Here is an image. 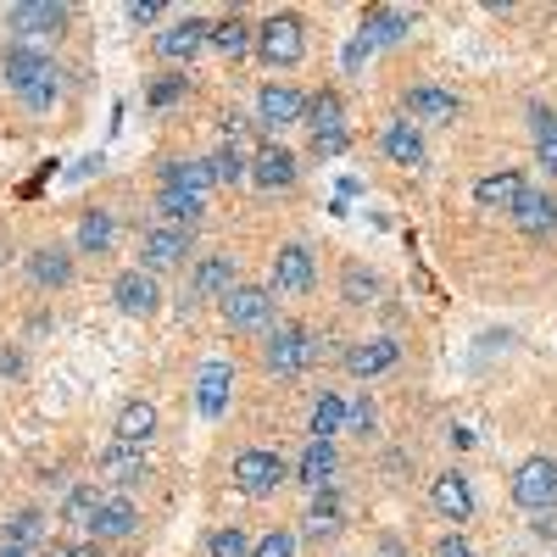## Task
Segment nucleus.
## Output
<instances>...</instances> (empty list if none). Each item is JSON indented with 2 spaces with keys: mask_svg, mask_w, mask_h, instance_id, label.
I'll return each instance as SVG.
<instances>
[{
  "mask_svg": "<svg viewBox=\"0 0 557 557\" xmlns=\"http://www.w3.org/2000/svg\"><path fill=\"white\" fill-rule=\"evenodd\" d=\"M0 73H7L12 96H17L28 112H51L57 96H62V67H57V57H45L39 45H7Z\"/></svg>",
  "mask_w": 557,
  "mask_h": 557,
  "instance_id": "obj_1",
  "label": "nucleus"
},
{
  "mask_svg": "<svg viewBox=\"0 0 557 557\" xmlns=\"http://www.w3.org/2000/svg\"><path fill=\"white\" fill-rule=\"evenodd\" d=\"M318 357H323V341L312 330H296V323H278V330L268 335V346H262L268 374H278V380H296L301 368H312Z\"/></svg>",
  "mask_w": 557,
  "mask_h": 557,
  "instance_id": "obj_2",
  "label": "nucleus"
},
{
  "mask_svg": "<svg viewBox=\"0 0 557 557\" xmlns=\"http://www.w3.org/2000/svg\"><path fill=\"white\" fill-rule=\"evenodd\" d=\"M513 502L524 507V513L546 519L557 507V457H524L513 469Z\"/></svg>",
  "mask_w": 557,
  "mask_h": 557,
  "instance_id": "obj_3",
  "label": "nucleus"
},
{
  "mask_svg": "<svg viewBox=\"0 0 557 557\" xmlns=\"http://www.w3.org/2000/svg\"><path fill=\"white\" fill-rule=\"evenodd\" d=\"M251 51H257L268 67H296V62L307 57V28H301V17H290V12L268 17V23L257 28V45H251Z\"/></svg>",
  "mask_w": 557,
  "mask_h": 557,
  "instance_id": "obj_4",
  "label": "nucleus"
},
{
  "mask_svg": "<svg viewBox=\"0 0 557 557\" xmlns=\"http://www.w3.org/2000/svg\"><path fill=\"white\" fill-rule=\"evenodd\" d=\"M151 45H157V57H162V62L190 67L201 51H212V23H207V17H178V23H168Z\"/></svg>",
  "mask_w": 557,
  "mask_h": 557,
  "instance_id": "obj_5",
  "label": "nucleus"
},
{
  "mask_svg": "<svg viewBox=\"0 0 557 557\" xmlns=\"http://www.w3.org/2000/svg\"><path fill=\"white\" fill-rule=\"evenodd\" d=\"M7 28L17 34V45L57 39L67 28V7H57V0H17V7L7 12Z\"/></svg>",
  "mask_w": 557,
  "mask_h": 557,
  "instance_id": "obj_6",
  "label": "nucleus"
},
{
  "mask_svg": "<svg viewBox=\"0 0 557 557\" xmlns=\"http://www.w3.org/2000/svg\"><path fill=\"white\" fill-rule=\"evenodd\" d=\"M285 457H278V451H262V446H251V451H240L235 457V485L246 491V496H273L278 485H285Z\"/></svg>",
  "mask_w": 557,
  "mask_h": 557,
  "instance_id": "obj_7",
  "label": "nucleus"
},
{
  "mask_svg": "<svg viewBox=\"0 0 557 557\" xmlns=\"http://www.w3.org/2000/svg\"><path fill=\"white\" fill-rule=\"evenodd\" d=\"M307 117V96L296 84H262L257 89V128H290V123H301Z\"/></svg>",
  "mask_w": 557,
  "mask_h": 557,
  "instance_id": "obj_8",
  "label": "nucleus"
},
{
  "mask_svg": "<svg viewBox=\"0 0 557 557\" xmlns=\"http://www.w3.org/2000/svg\"><path fill=\"white\" fill-rule=\"evenodd\" d=\"M312 278H318V268H312V251L307 246H278L273 251V296H307L312 290Z\"/></svg>",
  "mask_w": 557,
  "mask_h": 557,
  "instance_id": "obj_9",
  "label": "nucleus"
},
{
  "mask_svg": "<svg viewBox=\"0 0 557 557\" xmlns=\"http://www.w3.org/2000/svg\"><path fill=\"white\" fill-rule=\"evenodd\" d=\"M401 107H407L412 123H424V128H446V123H457V112H462V101L451 96V89H441V84H418V89H407Z\"/></svg>",
  "mask_w": 557,
  "mask_h": 557,
  "instance_id": "obj_10",
  "label": "nucleus"
},
{
  "mask_svg": "<svg viewBox=\"0 0 557 557\" xmlns=\"http://www.w3.org/2000/svg\"><path fill=\"white\" fill-rule=\"evenodd\" d=\"M235 285H240L235 257H201L196 273H190V290H184V307H196V301H223Z\"/></svg>",
  "mask_w": 557,
  "mask_h": 557,
  "instance_id": "obj_11",
  "label": "nucleus"
},
{
  "mask_svg": "<svg viewBox=\"0 0 557 557\" xmlns=\"http://www.w3.org/2000/svg\"><path fill=\"white\" fill-rule=\"evenodd\" d=\"M223 318L235 330H268L273 323V290L268 285H235L223 296Z\"/></svg>",
  "mask_w": 557,
  "mask_h": 557,
  "instance_id": "obj_12",
  "label": "nucleus"
},
{
  "mask_svg": "<svg viewBox=\"0 0 557 557\" xmlns=\"http://www.w3.org/2000/svg\"><path fill=\"white\" fill-rule=\"evenodd\" d=\"M112 301H117L123 318H151L157 301H162L157 273H146V268H123V273H117V285H112Z\"/></svg>",
  "mask_w": 557,
  "mask_h": 557,
  "instance_id": "obj_13",
  "label": "nucleus"
},
{
  "mask_svg": "<svg viewBox=\"0 0 557 557\" xmlns=\"http://www.w3.org/2000/svg\"><path fill=\"white\" fill-rule=\"evenodd\" d=\"M430 502H435V513L451 519V524H469L474 519V485H469V474H457V469H446V474L430 480Z\"/></svg>",
  "mask_w": 557,
  "mask_h": 557,
  "instance_id": "obj_14",
  "label": "nucleus"
},
{
  "mask_svg": "<svg viewBox=\"0 0 557 557\" xmlns=\"http://www.w3.org/2000/svg\"><path fill=\"white\" fill-rule=\"evenodd\" d=\"M396 362H401V346H396L391 335H374V341L346 346V374H357V380H380V374H391Z\"/></svg>",
  "mask_w": 557,
  "mask_h": 557,
  "instance_id": "obj_15",
  "label": "nucleus"
},
{
  "mask_svg": "<svg viewBox=\"0 0 557 557\" xmlns=\"http://www.w3.org/2000/svg\"><path fill=\"white\" fill-rule=\"evenodd\" d=\"M146 451L139 446H123V441H112L107 451H101V480L107 485H117V491H134V485H146Z\"/></svg>",
  "mask_w": 557,
  "mask_h": 557,
  "instance_id": "obj_16",
  "label": "nucleus"
},
{
  "mask_svg": "<svg viewBox=\"0 0 557 557\" xmlns=\"http://www.w3.org/2000/svg\"><path fill=\"white\" fill-rule=\"evenodd\" d=\"M184 257H190V235H184V228H151L146 246H139V268L146 273H168Z\"/></svg>",
  "mask_w": 557,
  "mask_h": 557,
  "instance_id": "obj_17",
  "label": "nucleus"
},
{
  "mask_svg": "<svg viewBox=\"0 0 557 557\" xmlns=\"http://www.w3.org/2000/svg\"><path fill=\"white\" fill-rule=\"evenodd\" d=\"M251 184L257 190H290L296 184V151H285V146L268 139V146L251 157Z\"/></svg>",
  "mask_w": 557,
  "mask_h": 557,
  "instance_id": "obj_18",
  "label": "nucleus"
},
{
  "mask_svg": "<svg viewBox=\"0 0 557 557\" xmlns=\"http://www.w3.org/2000/svg\"><path fill=\"white\" fill-rule=\"evenodd\" d=\"M519 196H524L519 168H496V173H485V178L474 184V201H480L485 212H513V207H519Z\"/></svg>",
  "mask_w": 557,
  "mask_h": 557,
  "instance_id": "obj_19",
  "label": "nucleus"
},
{
  "mask_svg": "<svg viewBox=\"0 0 557 557\" xmlns=\"http://www.w3.org/2000/svg\"><path fill=\"white\" fill-rule=\"evenodd\" d=\"M335 469H341L335 441H307V451H301V462H296V480H301L307 491H330V485H335Z\"/></svg>",
  "mask_w": 557,
  "mask_h": 557,
  "instance_id": "obj_20",
  "label": "nucleus"
},
{
  "mask_svg": "<svg viewBox=\"0 0 557 557\" xmlns=\"http://www.w3.org/2000/svg\"><path fill=\"white\" fill-rule=\"evenodd\" d=\"M507 218H513L530 240H541V235H552V228H557V196H546V190H524L519 207L507 212Z\"/></svg>",
  "mask_w": 557,
  "mask_h": 557,
  "instance_id": "obj_21",
  "label": "nucleus"
},
{
  "mask_svg": "<svg viewBox=\"0 0 557 557\" xmlns=\"http://www.w3.org/2000/svg\"><path fill=\"white\" fill-rule=\"evenodd\" d=\"M157 435V407L151 401H123V412H117V424H112V441H123V446H139L146 451V441Z\"/></svg>",
  "mask_w": 557,
  "mask_h": 557,
  "instance_id": "obj_22",
  "label": "nucleus"
},
{
  "mask_svg": "<svg viewBox=\"0 0 557 557\" xmlns=\"http://www.w3.org/2000/svg\"><path fill=\"white\" fill-rule=\"evenodd\" d=\"M228 391H235V368H228V362H207L196 374V407L207 418H218L228 407Z\"/></svg>",
  "mask_w": 557,
  "mask_h": 557,
  "instance_id": "obj_23",
  "label": "nucleus"
},
{
  "mask_svg": "<svg viewBox=\"0 0 557 557\" xmlns=\"http://www.w3.org/2000/svg\"><path fill=\"white\" fill-rule=\"evenodd\" d=\"M28 278L45 290H62V285H73V257L62 246H39V251H28Z\"/></svg>",
  "mask_w": 557,
  "mask_h": 557,
  "instance_id": "obj_24",
  "label": "nucleus"
},
{
  "mask_svg": "<svg viewBox=\"0 0 557 557\" xmlns=\"http://www.w3.org/2000/svg\"><path fill=\"white\" fill-rule=\"evenodd\" d=\"M380 151H385L396 168H418V162H424V134H418V123H385Z\"/></svg>",
  "mask_w": 557,
  "mask_h": 557,
  "instance_id": "obj_25",
  "label": "nucleus"
},
{
  "mask_svg": "<svg viewBox=\"0 0 557 557\" xmlns=\"http://www.w3.org/2000/svg\"><path fill=\"white\" fill-rule=\"evenodd\" d=\"M134 530H139L134 502H128V496H107L101 513H96V530H89V535H96V541H128Z\"/></svg>",
  "mask_w": 557,
  "mask_h": 557,
  "instance_id": "obj_26",
  "label": "nucleus"
},
{
  "mask_svg": "<svg viewBox=\"0 0 557 557\" xmlns=\"http://www.w3.org/2000/svg\"><path fill=\"white\" fill-rule=\"evenodd\" d=\"M212 184H218V178H212V162H207V157H201V162H184V157H178V162H162V190H190V196L207 201Z\"/></svg>",
  "mask_w": 557,
  "mask_h": 557,
  "instance_id": "obj_27",
  "label": "nucleus"
},
{
  "mask_svg": "<svg viewBox=\"0 0 557 557\" xmlns=\"http://www.w3.org/2000/svg\"><path fill=\"white\" fill-rule=\"evenodd\" d=\"M407 34H412V17L396 12V7H374V12L362 17V39L374 45V51H380V45H401Z\"/></svg>",
  "mask_w": 557,
  "mask_h": 557,
  "instance_id": "obj_28",
  "label": "nucleus"
},
{
  "mask_svg": "<svg viewBox=\"0 0 557 557\" xmlns=\"http://www.w3.org/2000/svg\"><path fill=\"white\" fill-rule=\"evenodd\" d=\"M157 212H162L173 228H184V235H196V223H201L207 201L190 196V190H157Z\"/></svg>",
  "mask_w": 557,
  "mask_h": 557,
  "instance_id": "obj_29",
  "label": "nucleus"
},
{
  "mask_svg": "<svg viewBox=\"0 0 557 557\" xmlns=\"http://www.w3.org/2000/svg\"><path fill=\"white\" fill-rule=\"evenodd\" d=\"M251 45H257V28H251L246 17H223V23H212V51H218V57L240 62Z\"/></svg>",
  "mask_w": 557,
  "mask_h": 557,
  "instance_id": "obj_30",
  "label": "nucleus"
},
{
  "mask_svg": "<svg viewBox=\"0 0 557 557\" xmlns=\"http://www.w3.org/2000/svg\"><path fill=\"white\" fill-rule=\"evenodd\" d=\"M112 240H117V218L112 212H84L78 218V251L84 257H101V251H112Z\"/></svg>",
  "mask_w": 557,
  "mask_h": 557,
  "instance_id": "obj_31",
  "label": "nucleus"
},
{
  "mask_svg": "<svg viewBox=\"0 0 557 557\" xmlns=\"http://www.w3.org/2000/svg\"><path fill=\"white\" fill-rule=\"evenodd\" d=\"M307 435H312V441H335V435H346V401H341L335 391H323V396L312 401V424H307Z\"/></svg>",
  "mask_w": 557,
  "mask_h": 557,
  "instance_id": "obj_32",
  "label": "nucleus"
},
{
  "mask_svg": "<svg viewBox=\"0 0 557 557\" xmlns=\"http://www.w3.org/2000/svg\"><path fill=\"white\" fill-rule=\"evenodd\" d=\"M301 123L312 128V139H318V134H346V107H341L335 89H323V96H312Z\"/></svg>",
  "mask_w": 557,
  "mask_h": 557,
  "instance_id": "obj_33",
  "label": "nucleus"
},
{
  "mask_svg": "<svg viewBox=\"0 0 557 557\" xmlns=\"http://www.w3.org/2000/svg\"><path fill=\"white\" fill-rule=\"evenodd\" d=\"M101 485H73L67 496H62V519L67 524H78V530H96V513H101Z\"/></svg>",
  "mask_w": 557,
  "mask_h": 557,
  "instance_id": "obj_34",
  "label": "nucleus"
},
{
  "mask_svg": "<svg viewBox=\"0 0 557 557\" xmlns=\"http://www.w3.org/2000/svg\"><path fill=\"white\" fill-rule=\"evenodd\" d=\"M374 296H380V278L368 273V268H357V262H351V268L341 273V301H351V307H368Z\"/></svg>",
  "mask_w": 557,
  "mask_h": 557,
  "instance_id": "obj_35",
  "label": "nucleus"
},
{
  "mask_svg": "<svg viewBox=\"0 0 557 557\" xmlns=\"http://www.w3.org/2000/svg\"><path fill=\"white\" fill-rule=\"evenodd\" d=\"M335 530H341V502H335V496H323V502H312V513L301 519V535L323 541V535H335Z\"/></svg>",
  "mask_w": 557,
  "mask_h": 557,
  "instance_id": "obj_36",
  "label": "nucleus"
},
{
  "mask_svg": "<svg viewBox=\"0 0 557 557\" xmlns=\"http://www.w3.org/2000/svg\"><path fill=\"white\" fill-rule=\"evenodd\" d=\"M207 162H212V178H218V184H246V178H251V162L240 157V146H223V151H212Z\"/></svg>",
  "mask_w": 557,
  "mask_h": 557,
  "instance_id": "obj_37",
  "label": "nucleus"
},
{
  "mask_svg": "<svg viewBox=\"0 0 557 557\" xmlns=\"http://www.w3.org/2000/svg\"><path fill=\"white\" fill-rule=\"evenodd\" d=\"M7 541L12 546H34V541H45V513H34V507H23V513L7 524Z\"/></svg>",
  "mask_w": 557,
  "mask_h": 557,
  "instance_id": "obj_38",
  "label": "nucleus"
},
{
  "mask_svg": "<svg viewBox=\"0 0 557 557\" xmlns=\"http://www.w3.org/2000/svg\"><path fill=\"white\" fill-rule=\"evenodd\" d=\"M207 557H251V541H246V530H240V524L218 530V535L207 541Z\"/></svg>",
  "mask_w": 557,
  "mask_h": 557,
  "instance_id": "obj_39",
  "label": "nucleus"
},
{
  "mask_svg": "<svg viewBox=\"0 0 557 557\" xmlns=\"http://www.w3.org/2000/svg\"><path fill=\"white\" fill-rule=\"evenodd\" d=\"M184 96H190V78H184V73H168V78H157L151 84V107H173V101H184Z\"/></svg>",
  "mask_w": 557,
  "mask_h": 557,
  "instance_id": "obj_40",
  "label": "nucleus"
},
{
  "mask_svg": "<svg viewBox=\"0 0 557 557\" xmlns=\"http://www.w3.org/2000/svg\"><path fill=\"white\" fill-rule=\"evenodd\" d=\"M251 557H296V530H268L251 546Z\"/></svg>",
  "mask_w": 557,
  "mask_h": 557,
  "instance_id": "obj_41",
  "label": "nucleus"
},
{
  "mask_svg": "<svg viewBox=\"0 0 557 557\" xmlns=\"http://www.w3.org/2000/svg\"><path fill=\"white\" fill-rule=\"evenodd\" d=\"M374 418H380V412H374V401L357 396V401L346 407V430H351V435H374Z\"/></svg>",
  "mask_w": 557,
  "mask_h": 557,
  "instance_id": "obj_42",
  "label": "nucleus"
},
{
  "mask_svg": "<svg viewBox=\"0 0 557 557\" xmlns=\"http://www.w3.org/2000/svg\"><path fill=\"white\" fill-rule=\"evenodd\" d=\"M257 128V117H246V112H223V134H228V146H240V139Z\"/></svg>",
  "mask_w": 557,
  "mask_h": 557,
  "instance_id": "obj_43",
  "label": "nucleus"
},
{
  "mask_svg": "<svg viewBox=\"0 0 557 557\" xmlns=\"http://www.w3.org/2000/svg\"><path fill=\"white\" fill-rule=\"evenodd\" d=\"M435 557H480V552L462 541V535H441V541H435Z\"/></svg>",
  "mask_w": 557,
  "mask_h": 557,
  "instance_id": "obj_44",
  "label": "nucleus"
},
{
  "mask_svg": "<svg viewBox=\"0 0 557 557\" xmlns=\"http://www.w3.org/2000/svg\"><path fill=\"white\" fill-rule=\"evenodd\" d=\"M128 17L134 23H157L162 17V0H128Z\"/></svg>",
  "mask_w": 557,
  "mask_h": 557,
  "instance_id": "obj_45",
  "label": "nucleus"
},
{
  "mask_svg": "<svg viewBox=\"0 0 557 557\" xmlns=\"http://www.w3.org/2000/svg\"><path fill=\"white\" fill-rule=\"evenodd\" d=\"M535 162H541L546 173H557V134H546V139H535Z\"/></svg>",
  "mask_w": 557,
  "mask_h": 557,
  "instance_id": "obj_46",
  "label": "nucleus"
},
{
  "mask_svg": "<svg viewBox=\"0 0 557 557\" xmlns=\"http://www.w3.org/2000/svg\"><path fill=\"white\" fill-rule=\"evenodd\" d=\"M312 151H318V157H341V151H346V134H318Z\"/></svg>",
  "mask_w": 557,
  "mask_h": 557,
  "instance_id": "obj_47",
  "label": "nucleus"
},
{
  "mask_svg": "<svg viewBox=\"0 0 557 557\" xmlns=\"http://www.w3.org/2000/svg\"><path fill=\"white\" fill-rule=\"evenodd\" d=\"M362 57H374V45H368V39H362V34H357V39H351V45H346V67H351V73H357V67H362Z\"/></svg>",
  "mask_w": 557,
  "mask_h": 557,
  "instance_id": "obj_48",
  "label": "nucleus"
},
{
  "mask_svg": "<svg viewBox=\"0 0 557 557\" xmlns=\"http://www.w3.org/2000/svg\"><path fill=\"white\" fill-rule=\"evenodd\" d=\"M530 128H535V139H546V134H557V112H530Z\"/></svg>",
  "mask_w": 557,
  "mask_h": 557,
  "instance_id": "obj_49",
  "label": "nucleus"
},
{
  "mask_svg": "<svg viewBox=\"0 0 557 557\" xmlns=\"http://www.w3.org/2000/svg\"><path fill=\"white\" fill-rule=\"evenodd\" d=\"M51 557H101L96 546H89V541H78V546H67V541H57L51 546Z\"/></svg>",
  "mask_w": 557,
  "mask_h": 557,
  "instance_id": "obj_50",
  "label": "nucleus"
},
{
  "mask_svg": "<svg viewBox=\"0 0 557 557\" xmlns=\"http://www.w3.org/2000/svg\"><path fill=\"white\" fill-rule=\"evenodd\" d=\"M374 557H407V546H401V541H391V535H385V541H380V552H374Z\"/></svg>",
  "mask_w": 557,
  "mask_h": 557,
  "instance_id": "obj_51",
  "label": "nucleus"
},
{
  "mask_svg": "<svg viewBox=\"0 0 557 557\" xmlns=\"http://www.w3.org/2000/svg\"><path fill=\"white\" fill-rule=\"evenodd\" d=\"M0 557H28V546H12V541H7V546H0Z\"/></svg>",
  "mask_w": 557,
  "mask_h": 557,
  "instance_id": "obj_52",
  "label": "nucleus"
}]
</instances>
